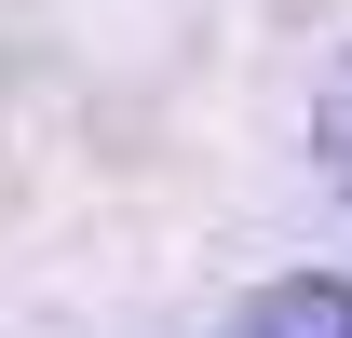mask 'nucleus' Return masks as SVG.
<instances>
[{
  "label": "nucleus",
  "mask_w": 352,
  "mask_h": 338,
  "mask_svg": "<svg viewBox=\"0 0 352 338\" xmlns=\"http://www.w3.org/2000/svg\"><path fill=\"white\" fill-rule=\"evenodd\" d=\"M311 163H325V190L352 203V54L325 68V95H311Z\"/></svg>",
  "instance_id": "2"
},
{
  "label": "nucleus",
  "mask_w": 352,
  "mask_h": 338,
  "mask_svg": "<svg viewBox=\"0 0 352 338\" xmlns=\"http://www.w3.org/2000/svg\"><path fill=\"white\" fill-rule=\"evenodd\" d=\"M230 338H352V284L339 271H285V284H258L230 311Z\"/></svg>",
  "instance_id": "1"
}]
</instances>
